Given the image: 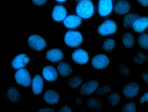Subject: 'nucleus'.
Returning a JSON list of instances; mask_svg holds the SVG:
<instances>
[{"label": "nucleus", "instance_id": "33", "mask_svg": "<svg viewBox=\"0 0 148 112\" xmlns=\"http://www.w3.org/2000/svg\"><path fill=\"white\" fill-rule=\"evenodd\" d=\"M32 1L36 5L41 6L46 3L47 0H32Z\"/></svg>", "mask_w": 148, "mask_h": 112}, {"label": "nucleus", "instance_id": "1", "mask_svg": "<svg viewBox=\"0 0 148 112\" xmlns=\"http://www.w3.org/2000/svg\"><path fill=\"white\" fill-rule=\"evenodd\" d=\"M94 4L90 0H82L76 6V13L81 18L89 19L94 15Z\"/></svg>", "mask_w": 148, "mask_h": 112}, {"label": "nucleus", "instance_id": "27", "mask_svg": "<svg viewBox=\"0 0 148 112\" xmlns=\"http://www.w3.org/2000/svg\"><path fill=\"white\" fill-rule=\"evenodd\" d=\"M115 45V41L112 39H106L103 43V48L105 51L111 52L113 50Z\"/></svg>", "mask_w": 148, "mask_h": 112}, {"label": "nucleus", "instance_id": "40", "mask_svg": "<svg viewBox=\"0 0 148 112\" xmlns=\"http://www.w3.org/2000/svg\"><path fill=\"white\" fill-rule=\"evenodd\" d=\"M56 1L59 2H63L66 1V0H56Z\"/></svg>", "mask_w": 148, "mask_h": 112}, {"label": "nucleus", "instance_id": "3", "mask_svg": "<svg viewBox=\"0 0 148 112\" xmlns=\"http://www.w3.org/2000/svg\"><path fill=\"white\" fill-rule=\"evenodd\" d=\"M15 78L18 84L25 87L29 86L32 82L30 74L26 69H19L15 74Z\"/></svg>", "mask_w": 148, "mask_h": 112}, {"label": "nucleus", "instance_id": "34", "mask_svg": "<svg viewBox=\"0 0 148 112\" xmlns=\"http://www.w3.org/2000/svg\"><path fill=\"white\" fill-rule=\"evenodd\" d=\"M140 102L141 103H144L145 102H148V92L143 95V96L140 97Z\"/></svg>", "mask_w": 148, "mask_h": 112}, {"label": "nucleus", "instance_id": "11", "mask_svg": "<svg viewBox=\"0 0 148 112\" xmlns=\"http://www.w3.org/2000/svg\"><path fill=\"white\" fill-rule=\"evenodd\" d=\"M29 61L30 58L27 55L19 54L13 59L12 65L15 70H19L25 67Z\"/></svg>", "mask_w": 148, "mask_h": 112}, {"label": "nucleus", "instance_id": "7", "mask_svg": "<svg viewBox=\"0 0 148 112\" xmlns=\"http://www.w3.org/2000/svg\"><path fill=\"white\" fill-rule=\"evenodd\" d=\"M91 63L95 68L101 70L106 68L109 65L110 60L106 55L99 54L93 57Z\"/></svg>", "mask_w": 148, "mask_h": 112}, {"label": "nucleus", "instance_id": "31", "mask_svg": "<svg viewBox=\"0 0 148 112\" xmlns=\"http://www.w3.org/2000/svg\"><path fill=\"white\" fill-rule=\"evenodd\" d=\"M136 109V105L135 102H130L126 104L122 109L123 112H135Z\"/></svg>", "mask_w": 148, "mask_h": 112}, {"label": "nucleus", "instance_id": "29", "mask_svg": "<svg viewBox=\"0 0 148 112\" xmlns=\"http://www.w3.org/2000/svg\"><path fill=\"white\" fill-rule=\"evenodd\" d=\"M147 56L142 52H139L135 56L134 61L138 64H142L146 62L147 59Z\"/></svg>", "mask_w": 148, "mask_h": 112}, {"label": "nucleus", "instance_id": "8", "mask_svg": "<svg viewBox=\"0 0 148 112\" xmlns=\"http://www.w3.org/2000/svg\"><path fill=\"white\" fill-rule=\"evenodd\" d=\"M140 90L139 85L135 82L128 83L123 89V94L128 98H132L137 96Z\"/></svg>", "mask_w": 148, "mask_h": 112}, {"label": "nucleus", "instance_id": "30", "mask_svg": "<svg viewBox=\"0 0 148 112\" xmlns=\"http://www.w3.org/2000/svg\"><path fill=\"white\" fill-rule=\"evenodd\" d=\"M111 86L110 85H105L97 90V94L99 96H104L108 94L111 91Z\"/></svg>", "mask_w": 148, "mask_h": 112}, {"label": "nucleus", "instance_id": "13", "mask_svg": "<svg viewBox=\"0 0 148 112\" xmlns=\"http://www.w3.org/2000/svg\"><path fill=\"white\" fill-rule=\"evenodd\" d=\"M82 19L79 16L74 15L68 16L64 20L65 27L71 29L77 28L82 24Z\"/></svg>", "mask_w": 148, "mask_h": 112}, {"label": "nucleus", "instance_id": "26", "mask_svg": "<svg viewBox=\"0 0 148 112\" xmlns=\"http://www.w3.org/2000/svg\"><path fill=\"white\" fill-rule=\"evenodd\" d=\"M121 97L118 93H114L109 95L108 98V101L110 105L112 106H115L120 103Z\"/></svg>", "mask_w": 148, "mask_h": 112}, {"label": "nucleus", "instance_id": "39", "mask_svg": "<svg viewBox=\"0 0 148 112\" xmlns=\"http://www.w3.org/2000/svg\"><path fill=\"white\" fill-rule=\"evenodd\" d=\"M140 4L143 6H148V0H137Z\"/></svg>", "mask_w": 148, "mask_h": 112}, {"label": "nucleus", "instance_id": "35", "mask_svg": "<svg viewBox=\"0 0 148 112\" xmlns=\"http://www.w3.org/2000/svg\"><path fill=\"white\" fill-rule=\"evenodd\" d=\"M59 111L60 112H71L72 110L68 106H65L62 107Z\"/></svg>", "mask_w": 148, "mask_h": 112}, {"label": "nucleus", "instance_id": "42", "mask_svg": "<svg viewBox=\"0 0 148 112\" xmlns=\"http://www.w3.org/2000/svg\"><path fill=\"white\" fill-rule=\"evenodd\" d=\"M113 1H117V0H113Z\"/></svg>", "mask_w": 148, "mask_h": 112}, {"label": "nucleus", "instance_id": "32", "mask_svg": "<svg viewBox=\"0 0 148 112\" xmlns=\"http://www.w3.org/2000/svg\"><path fill=\"white\" fill-rule=\"evenodd\" d=\"M119 69L123 75H128L130 73L129 68L128 66L125 65H121L119 67Z\"/></svg>", "mask_w": 148, "mask_h": 112}, {"label": "nucleus", "instance_id": "17", "mask_svg": "<svg viewBox=\"0 0 148 112\" xmlns=\"http://www.w3.org/2000/svg\"><path fill=\"white\" fill-rule=\"evenodd\" d=\"M32 85L33 94L35 95L41 94L44 85V81L41 76L39 75H36L33 79Z\"/></svg>", "mask_w": 148, "mask_h": 112}, {"label": "nucleus", "instance_id": "24", "mask_svg": "<svg viewBox=\"0 0 148 112\" xmlns=\"http://www.w3.org/2000/svg\"><path fill=\"white\" fill-rule=\"evenodd\" d=\"M122 41L124 46L128 48L132 47L135 44L134 37L130 32L126 33L123 35Z\"/></svg>", "mask_w": 148, "mask_h": 112}, {"label": "nucleus", "instance_id": "9", "mask_svg": "<svg viewBox=\"0 0 148 112\" xmlns=\"http://www.w3.org/2000/svg\"><path fill=\"white\" fill-rule=\"evenodd\" d=\"M73 61L80 65H84L87 63L89 60V56L88 52L82 49L75 50L72 55Z\"/></svg>", "mask_w": 148, "mask_h": 112}, {"label": "nucleus", "instance_id": "12", "mask_svg": "<svg viewBox=\"0 0 148 112\" xmlns=\"http://www.w3.org/2000/svg\"><path fill=\"white\" fill-rule=\"evenodd\" d=\"M132 28L135 32L141 33L148 28V17L139 16L133 24Z\"/></svg>", "mask_w": 148, "mask_h": 112}, {"label": "nucleus", "instance_id": "5", "mask_svg": "<svg viewBox=\"0 0 148 112\" xmlns=\"http://www.w3.org/2000/svg\"><path fill=\"white\" fill-rule=\"evenodd\" d=\"M117 26L114 21L108 20L103 23L98 28V32L100 35L106 36L113 35L116 30Z\"/></svg>", "mask_w": 148, "mask_h": 112}, {"label": "nucleus", "instance_id": "10", "mask_svg": "<svg viewBox=\"0 0 148 112\" xmlns=\"http://www.w3.org/2000/svg\"><path fill=\"white\" fill-rule=\"evenodd\" d=\"M99 86V83L97 81L95 80H90L82 86L80 92L83 95H89L94 92Z\"/></svg>", "mask_w": 148, "mask_h": 112}, {"label": "nucleus", "instance_id": "4", "mask_svg": "<svg viewBox=\"0 0 148 112\" xmlns=\"http://www.w3.org/2000/svg\"><path fill=\"white\" fill-rule=\"evenodd\" d=\"M28 42L31 48L38 51L42 50L47 46L46 40L37 35H30L28 38Z\"/></svg>", "mask_w": 148, "mask_h": 112}, {"label": "nucleus", "instance_id": "41", "mask_svg": "<svg viewBox=\"0 0 148 112\" xmlns=\"http://www.w3.org/2000/svg\"><path fill=\"white\" fill-rule=\"evenodd\" d=\"M76 1H81V0H76Z\"/></svg>", "mask_w": 148, "mask_h": 112}, {"label": "nucleus", "instance_id": "20", "mask_svg": "<svg viewBox=\"0 0 148 112\" xmlns=\"http://www.w3.org/2000/svg\"><path fill=\"white\" fill-rule=\"evenodd\" d=\"M7 97L9 101L13 103L19 102L21 98V95L18 90L14 87H10L7 91Z\"/></svg>", "mask_w": 148, "mask_h": 112}, {"label": "nucleus", "instance_id": "25", "mask_svg": "<svg viewBox=\"0 0 148 112\" xmlns=\"http://www.w3.org/2000/svg\"><path fill=\"white\" fill-rule=\"evenodd\" d=\"M83 80L79 76H75L71 78L67 82L68 86L72 89L76 88L82 84Z\"/></svg>", "mask_w": 148, "mask_h": 112}, {"label": "nucleus", "instance_id": "36", "mask_svg": "<svg viewBox=\"0 0 148 112\" xmlns=\"http://www.w3.org/2000/svg\"><path fill=\"white\" fill-rule=\"evenodd\" d=\"M38 111V112H55L56 111L53 109L46 108L40 109Z\"/></svg>", "mask_w": 148, "mask_h": 112}, {"label": "nucleus", "instance_id": "19", "mask_svg": "<svg viewBox=\"0 0 148 112\" xmlns=\"http://www.w3.org/2000/svg\"><path fill=\"white\" fill-rule=\"evenodd\" d=\"M130 8V4L128 2L125 0H121L115 5L114 10L119 15H123L127 13Z\"/></svg>", "mask_w": 148, "mask_h": 112}, {"label": "nucleus", "instance_id": "15", "mask_svg": "<svg viewBox=\"0 0 148 112\" xmlns=\"http://www.w3.org/2000/svg\"><path fill=\"white\" fill-rule=\"evenodd\" d=\"M52 17L56 22H60L66 17L67 11L63 6H57L54 7L52 12Z\"/></svg>", "mask_w": 148, "mask_h": 112}, {"label": "nucleus", "instance_id": "21", "mask_svg": "<svg viewBox=\"0 0 148 112\" xmlns=\"http://www.w3.org/2000/svg\"><path fill=\"white\" fill-rule=\"evenodd\" d=\"M60 75L62 77H66L70 75L73 72L71 66L65 62H61L57 66Z\"/></svg>", "mask_w": 148, "mask_h": 112}, {"label": "nucleus", "instance_id": "28", "mask_svg": "<svg viewBox=\"0 0 148 112\" xmlns=\"http://www.w3.org/2000/svg\"><path fill=\"white\" fill-rule=\"evenodd\" d=\"M138 43L142 48L148 50V34H143L141 35L138 38Z\"/></svg>", "mask_w": 148, "mask_h": 112}, {"label": "nucleus", "instance_id": "14", "mask_svg": "<svg viewBox=\"0 0 148 112\" xmlns=\"http://www.w3.org/2000/svg\"><path fill=\"white\" fill-rule=\"evenodd\" d=\"M42 75L45 79L49 82H54L58 77L56 69L51 66H47L42 69Z\"/></svg>", "mask_w": 148, "mask_h": 112}, {"label": "nucleus", "instance_id": "37", "mask_svg": "<svg viewBox=\"0 0 148 112\" xmlns=\"http://www.w3.org/2000/svg\"><path fill=\"white\" fill-rule=\"evenodd\" d=\"M142 77L144 82L148 84V73H143L142 75Z\"/></svg>", "mask_w": 148, "mask_h": 112}, {"label": "nucleus", "instance_id": "38", "mask_svg": "<svg viewBox=\"0 0 148 112\" xmlns=\"http://www.w3.org/2000/svg\"><path fill=\"white\" fill-rule=\"evenodd\" d=\"M75 103L78 106L82 105L83 103V101L82 98L80 97H77L75 100Z\"/></svg>", "mask_w": 148, "mask_h": 112}, {"label": "nucleus", "instance_id": "18", "mask_svg": "<svg viewBox=\"0 0 148 112\" xmlns=\"http://www.w3.org/2000/svg\"><path fill=\"white\" fill-rule=\"evenodd\" d=\"M44 99L47 103L51 104H56L59 102L60 96L56 91L49 90L45 93Z\"/></svg>", "mask_w": 148, "mask_h": 112}, {"label": "nucleus", "instance_id": "16", "mask_svg": "<svg viewBox=\"0 0 148 112\" xmlns=\"http://www.w3.org/2000/svg\"><path fill=\"white\" fill-rule=\"evenodd\" d=\"M46 57L49 61L53 63H56L63 59L64 55L60 49L58 48L52 49L47 51Z\"/></svg>", "mask_w": 148, "mask_h": 112}, {"label": "nucleus", "instance_id": "2", "mask_svg": "<svg viewBox=\"0 0 148 112\" xmlns=\"http://www.w3.org/2000/svg\"><path fill=\"white\" fill-rule=\"evenodd\" d=\"M83 40L82 35L77 31H68L64 37V41L66 44L71 47L79 46L82 43Z\"/></svg>", "mask_w": 148, "mask_h": 112}, {"label": "nucleus", "instance_id": "23", "mask_svg": "<svg viewBox=\"0 0 148 112\" xmlns=\"http://www.w3.org/2000/svg\"><path fill=\"white\" fill-rule=\"evenodd\" d=\"M137 14L131 13L126 15L123 19V26L126 28H129L132 27L135 20L139 17Z\"/></svg>", "mask_w": 148, "mask_h": 112}, {"label": "nucleus", "instance_id": "6", "mask_svg": "<svg viewBox=\"0 0 148 112\" xmlns=\"http://www.w3.org/2000/svg\"><path fill=\"white\" fill-rule=\"evenodd\" d=\"M113 8L112 0H99L98 4V12L100 16L103 17L110 14Z\"/></svg>", "mask_w": 148, "mask_h": 112}, {"label": "nucleus", "instance_id": "22", "mask_svg": "<svg viewBox=\"0 0 148 112\" xmlns=\"http://www.w3.org/2000/svg\"><path fill=\"white\" fill-rule=\"evenodd\" d=\"M87 106L90 109L94 111H100L103 107L102 102L96 97H91L88 100Z\"/></svg>", "mask_w": 148, "mask_h": 112}]
</instances>
